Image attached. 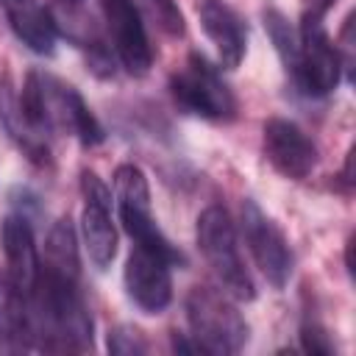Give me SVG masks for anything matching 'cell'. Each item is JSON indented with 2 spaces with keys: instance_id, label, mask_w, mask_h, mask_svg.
Here are the masks:
<instances>
[{
  "instance_id": "obj_1",
  "label": "cell",
  "mask_w": 356,
  "mask_h": 356,
  "mask_svg": "<svg viewBox=\"0 0 356 356\" xmlns=\"http://www.w3.org/2000/svg\"><path fill=\"white\" fill-rule=\"evenodd\" d=\"M195 234H197V248H200L206 264L211 267L214 278L225 289V295H231L236 300H253L256 286H253V278H250V273L239 256L236 231H234L228 211L217 203L203 209L197 217Z\"/></svg>"
},
{
  "instance_id": "obj_2",
  "label": "cell",
  "mask_w": 356,
  "mask_h": 356,
  "mask_svg": "<svg viewBox=\"0 0 356 356\" xmlns=\"http://www.w3.org/2000/svg\"><path fill=\"white\" fill-rule=\"evenodd\" d=\"M186 323L200 353H239L248 342V323L239 309L211 286H195L186 295Z\"/></svg>"
},
{
  "instance_id": "obj_3",
  "label": "cell",
  "mask_w": 356,
  "mask_h": 356,
  "mask_svg": "<svg viewBox=\"0 0 356 356\" xmlns=\"http://www.w3.org/2000/svg\"><path fill=\"white\" fill-rule=\"evenodd\" d=\"M114 200H117V211H120V222L125 228V234L142 245L150 248L156 253H161L170 264H186L184 253L161 234V228L153 220L150 211V189H147V178L136 164H120L114 170Z\"/></svg>"
},
{
  "instance_id": "obj_4",
  "label": "cell",
  "mask_w": 356,
  "mask_h": 356,
  "mask_svg": "<svg viewBox=\"0 0 356 356\" xmlns=\"http://www.w3.org/2000/svg\"><path fill=\"white\" fill-rule=\"evenodd\" d=\"M175 103L203 120H231L236 114V97L222 81L214 64L203 53H189L184 67L170 78Z\"/></svg>"
},
{
  "instance_id": "obj_5",
  "label": "cell",
  "mask_w": 356,
  "mask_h": 356,
  "mask_svg": "<svg viewBox=\"0 0 356 356\" xmlns=\"http://www.w3.org/2000/svg\"><path fill=\"white\" fill-rule=\"evenodd\" d=\"M289 75L295 86L312 97H325L337 89L342 78V58L323 25V17H309V14L300 17L298 61Z\"/></svg>"
},
{
  "instance_id": "obj_6",
  "label": "cell",
  "mask_w": 356,
  "mask_h": 356,
  "mask_svg": "<svg viewBox=\"0 0 356 356\" xmlns=\"http://www.w3.org/2000/svg\"><path fill=\"white\" fill-rule=\"evenodd\" d=\"M239 222H242L245 245H248L259 273L275 289L286 286V281L292 275V267H295V256H292V248H289L284 231L250 197L242 200V220Z\"/></svg>"
},
{
  "instance_id": "obj_7",
  "label": "cell",
  "mask_w": 356,
  "mask_h": 356,
  "mask_svg": "<svg viewBox=\"0 0 356 356\" xmlns=\"http://www.w3.org/2000/svg\"><path fill=\"white\" fill-rule=\"evenodd\" d=\"M42 103H44L47 131H64L75 136L83 147H95L106 139L103 125L89 111L86 100L75 86L42 72Z\"/></svg>"
},
{
  "instance_id": "obj_8",
  "label": "cell",
  "mask_w": 356,
  "mask_h": 356,
  "mask_svg": "<svg viewBox=\"0 0 356 356\" xmlns=\"http://www.w3.org/2000/svg\"><path fill=\"white\" fill-rule=\"evenodd\" d=\"M81 195H83V214H81V234L89 250V259L97 270L111 267L117 256V228L111 220V192L97 178V172H81Z\"/></svg>"
},
{
  "instance_id": "obj_9",
  "label": "cell",
  "mask_w": 356,
  "mask_h": 356,
  "mask_svg": "<svg viewBox=\"0 0 356 356\" xmlns=\"http://www.w3.org/2000/svg\"><path fill=\"white\" fill-rule=\"evenodd\" d=\"M170 261L150 250L136 245L125 261L122 284L128 300L142 309L145 314H161L172 300V278H170Z\"/></svg>"
},
{
  "instance_id": "obj_10",
  "label": "cell",
  "mask_w": 356,
  "mask_h": 356,
  "mask_svg": "<svg viewBox=\"0 0 356 356\" xmlns=\"http://www.w3.org/2000/svg\"><path fill=\"white\" fill-rule=\"evenodd\" d=\"M103 17L111 33V47L131 75H145L153 64V47L134 0H103Z\"/></svg>"
},
{
  "instance_id": "obj_11",
  "label": "cell",
  "mask_w": 356,
  "mask_h": 356,
  "mask_svg": "<svg viewBox=\"0 0 356 356\" xmlns=\"http://www.w3.org/2000/svg\"><path fill=\"white\" fill-rule=\"evenodd\" d=\"M261 145L273 170L289 181H303L317 167V145L292 120L270 117L264 122Z\"/></svg>"
},
{
  "instance_id": "obj_12",
  "label": "cell",
  "mask_w": 356,
  "mask_h": 356,
  "mask_svg": "<svg viewBox=\"0 0 356 356\" xmlns=\"http://www.w3.org/2000/svg\"><path fill=\"white\" fill-rule=\"evenodd\" d=\"M197 19L217 50L220 67L236 70L248 50V25L228 0H197Z\"/></svg>"
},
{
  "instance_id": "obj_13",
  "label": "cell",
  "mask_w": 356,
  "mask_h": 356,
  "mask_svg": "<svg viewBox=\"0 0 356 356\" xmlns=\"http://www.w3.org/2000/svg\"><path fill=\"white\" fill-rule=\"evenodd\" d=\"M0 245L6 256V278L22 289L25 295L33 292L39 278V253L33 242V228L25 214H8L0 225Z\"/></svg>"
},
{
  "instance_id": "obj_14",
  "label": "cell",
  "mask_w": 356,
  "mask_h": 356,
  "mask_svg": "<svg viewBox=\"0 0 356 356\" xmlns=\"http://www.w3.org/2000/svg\"><path fill=\"white\" fill-rule=\"evenodd\" d=\"M3 14L14 36L39 56H53L56 50V22L39 0H0Z\"/></svg>"
},
{
  "instance_id": "obj_15",
  "label": "cell",
  "mask_w": 356,
  "mask_h": 356,
  "mask_svg": "<svg viewBox=\"0 0 356 356\" xmlns=\"http://www.w3.org/2000/svg\"><path fill=\"white\" fill-rule=\"evenodd\" d=\"M33 314L31 300L22 289H17L8 278L0 289V350L3 353H22L33 348Z\"/></svg>"
},
{
  "instance_id": "obj_16",
  "label": "cell",
  "mask_w": 356,
  "mask_h": 356,
  "mask_svg": "<svg viewBox=\"0 0 356 356\" xmlns=\"http://www.w3.org/2000/svg\"><path fill=\"white\" fill-rule=\"evenodd\" d=\"M0 125L14 139V145L28 156V161H33L36 167H47L50 164L47 139L42 134H36L22 120L19 106H17V89H14V83H11L8 75H0Z\"/></svg>"
},
{
  "instance_id": "obj_17",
  "label": "cell",
  "mask_w": 356,
  "mask_h": 356,
  "mask_svg": "<svg viewBox=\"0 0 356 356\" xmlns=\"http://www.w3.org/2000/svg\"><path fill=\"white\" fill-rule=\"evenodd\" d=\"M42 270L78 278L81 275V259H78V236L70 217H61L53 222L47 242H44V261H39Z\"/></svg>"
},
{
  "instance_id": "obj_18",
  "label": "cell",
  "mask_w": 356,
  "mask_h": 356,
  "mask_svg": "<svg viewBox=\"0 0 356 356\" xmlns=\"http://www.w3.org/2000/svg\"><path fill=\"white\" fill-rule=\"evenodd\" d=\"M264 28H267V36L270 42L275 44V53L281 56L286 72L295 70V61H298V33L292 31L289 19L278 11V8H264Z\"/></svg>"
},
{
  "instance_id": "obj_19",
  "label": "cell",
  "mask_w": 356,
  "mask_h": 356,
  "mask_svg": "<svg viewBox=\"0 0 356 356\" xmlns=\"http://www.w3.org/2000/svg\"><path fill=\"white\" fill-rule=\"evenodd\" d=\"M106 345H108V353H114V356H139V353L147 350L145 337L134 325H117V328H111Z\"/></svg>"
},
{
  "instance_id": "obj_20",
  "label": "cell",
  "mask_w": 356,
  "mask_h": 356,
  "mask_svg": "<svg viewBox=\"0 0 356 356\" xmlns=\"http://www.w3.org/2000/svg\"><path fill=\"white\" fill-rule=\"evenodd\" d=\"M300 348L312 356H328L334 353V342L328 337V331L317 323V320H306L300 325Z\"/></svg>"
},
{
  "instance_id": "obj_21",
  "label": "cell",
  "mask_w": 356,
  "mask_h": 356,
  "mask_svg": "<svg viewBox=\"0 0 356 356\" xmlns=\"http://www.w3.org/2000/svg\"><path fill=\"white\" fill-rule=\"evenodd\" d=\"M334 3L337 0H303V14H309V17H325Z\"/></svg>"
}]
</instances>
